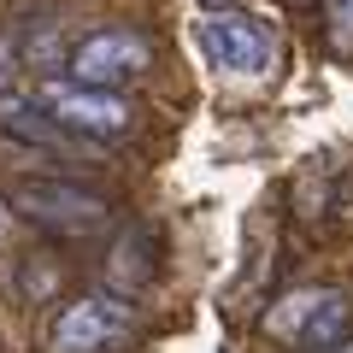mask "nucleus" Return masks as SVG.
<instances>
[{
    "instance_id": "7",
    "label": "nucleus",
    "mask_w": 353,
    "mask_h": 353,
    "mask_svg": "<svg viewBox=\"0 0 353 353\" xmlns=\"http://www.w3.org/2000/svg\"><path fill=\"white\" fill-rule=\"evenodd\" d=\"M159 230L153 224H130L124 236L112 241V253H106V283H112L118 294H141L148 283H159Z\"/></svg>"
},
{
    "instance_id": "4",
    "label": "nucleus",
    "mask_w": 353,
    "mask_h": 353,
    "mask_svg": "<svg viewBox=\"0 0 353 353\" xmlns=\"http://www.w3.org/2000/svg\"><path fill=\"white\" fill-rule=\"evenodd\" d=\"M130 341V306L112 294H83L71 301L48 330V353H112Z\"/></svg>"
},
{
    "instance_id": "5",
    "label": "nucleus",
    "mask_w": 353,
    "mask_h": 353,
    "mask_svg": "<svg viewBox=\"0 0 353 353\" xmlns=\"http://www.w3.org/2000/svg\"><path fill=\"white\" fill-rule=\"evenodd\" d=\"M148 59H153V41L141 36V30H94V36H83L71 48L65 71H71L77 83L118 88V83H130L136 71H148Z\"/></svg>"
},
{
    "instance_id": "8",
    "label": "nucleus",
    "mask_w": 353,
    "mask_h": 353,
    "mask_svg": "<svg viewBox=\"0 0 353 353\" xmlns=\"http://www.w3.org/2000/svg\"><path fill=\"white\" fill-rule=\"evenodd\" d=\"M324 24H330V48L353 59V0H324Z\"/></svg>"
},
{
    "instance_id": "10",
    "label": "nucleus",
    "mask_w": 353,
    "mask_h": 353,
    "mask_svg": "<svg viewBox=\"0 0 353 353\" xmlns=\"http://www.w3.org/2000/svg\"><path fill=\"white\" fill-rule=\"evenodd\" d=\"M12 71H18V41H12V36H0V88L12 83Z\"/></svg>"
},
{
    "instance_id": "9",
    "label": "nucleus",
    "mask_w": 353,
    "mask_h": 353,
    "mask_svg": "<svg viewBox=\"0 0 353 353\" xmlns=\"http://www.w3.org/2000/svg\"><path fill=\"white\" fill-rule=\"evenodd\" d=\"M24 53H30V65H36V71H59V30L48 24L41 36H30Z\"/></svg>"
},
{
    "instance_id": "12",
    "label": "nucleus",
    "mask_w": 353,
    "mask_h": 353,
    "mask_svg": "<svg viewBox=\"0 0 353 353\" xmlns=\"http://www.w3.org/2000/svg\"><path fill=\"white\" fill-rule=\"evenodd\" d=\"M0 224H6V212H0Z\"/></svg>"
},
{
    "instance_id": "1",
    "label": "nucleus",
    "mask_w": 353,
    "mask_h": 353,
    "mask_svg": "<svg viewBox=\"0 0 353 353\" xmlns=\"http://www.w3.org/2000/svg\"><path fill=\"white\" fill-rule=\"evenodd\" d=\"M18 218H30L48 236H94V230L112 218V201L83 183H59V176H18L12 194H6Z\"/></svg>"
},
{
    "instance_id": "2",
    "label": "nucleus",
    "mask_w": 353,
    "mask_h": 353,
    "mask_svg": "<svg viewBox=\"0 0 353 353\" xmlns=\"http://www.w3.org/2000/svg\"><path fill=\"white\" fill-rule=\"evenodd\" d=\"M36 101L53 124H65L71 136L83 141H112L130 130V101L118 88H101V83H77V77H41L36 83Z\"/></svg>"
},
{
    "instance_id": "11",
    "label": "nucleus",
    "mask_w": 353,
    "mask_h": 353,
    "mask_svg": "<svg viewBox=\"0 0 353 353\" xmlns=\"http://www.w3.org/2000/svg\"><path fill=\"white\" fill-rule=\"evenodd\" d=\"M201 6H218V0H201Z\"/></svg>"
},
{
    "instance_id": "3",
    "label": "nucleus",
    "mask_w": 353,
    "mask_h": 353,
    "mask_svg": "<svg viewBox=\"0 0 353 353\" xmlns=\"http://www.w3.org/2000/svg\"><path fill=\"white\" fill-rule=\"evenodd\" d=\"M265 330L277 341H289V347H336V341H347L353 330V301L341 289H306V294H289L283 306H271V318H265Z\"/></svg>"
},
{
    "instance_id": "6",
    "label": "nucleus",
    "mask_w": 353,
    "mask_h": 353,
    "mask_svg": "<svg viewBox=\"0 0 353 353\" xmlns=\"http://www.w3.org/2000/svg\"><path fill=\"white\" fill-rule=\"evenodd\" d=\"M201 41L212 53V65L230 77H259L271 65V30L253 12H212L201 24Z\"/></svg>"
}]
</instances>
